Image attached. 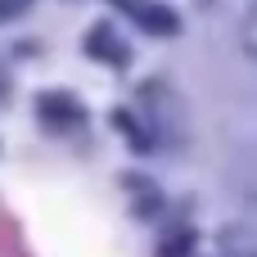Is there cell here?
Returning a JSON list of instances; mask_svg holds the SVG:
<instances>
[{"label":"cell","instance_id":"obj_4","mask_svg":"<svg viewBox=\"0 0 257 257\" xmlns=\"http://www.w3.org/2000/svg\"><path fill=\"white\" fill-rule=\"evenodd\" d=\"M0 244H5V253H0V257H23V248H18V235H14L5 221H0Z\"/></svg>","mask_w":257,"mask_h":257},{"label":"cell","instance_id":"obj_6","mask_svg":"<svg viewBox=\"0 0 257 257\" xmlns=\"http://www.w3.org/2000/svg\"><path fill=\"white\" fill-rule=\"evenodd\" d=\"M27 5H32V0H0V18H18Z\"/></svg>","mask_w":257,"mask_h":257},{"label":"cell","instance_id":"obj_3","mask_svg":"<svg viewBox=\"0 0 257 257\" xmlns=\"http://www.w3.org/2000/svg\"><path fill=\"white\" fill-rule=\"evenodd\" d=\"M244 50H248V59L257 63V9L248 14V23H244Z\"/></svg>","mask_w":257,"mask_h":257},{"label":"cell","instance_id":"obj_1","mask_svg":"<svg viewBox=\"0 0 257 257\" xmlns=\"http://www.w3.org/2000/svg\"><path fill=\"white\" fill-rule=\"evenodd\" d=\"M54 126H72V122H81V104L77 99H68V95H41V104H36Z\"/></svg>","mask_w":257,"mask_h":257},{"label":"cell","instance_id":"obj_5","mask_svg":"<svg viewBox=\"0 0 257 257\" xmlns=\"http://www.w3.org/2000/svg\"><path fill=\"white\" fill-rule=\"evenodd\" d=\"M185 248H190V235L181 230L176 239H167V244H163V257H181V253H185Z\"/></svg>","mask_w":257,"mask_h":257},{"label":"cell","instance_id":"obj_2","mask_svg":"<svg viewBox=\"0 0 257 257\" xmlns=\"http://www.w3.org/2000/svg\"><path fill=\"white\" fill-rule=\"evenodd\" d=\"M86 50H90L95 59H108V63H122V59H126L122 45H117V36H113V27H104V23L86 36Z\"/></svg>","mask_w":257,"mask_h":257}]
</instances>
